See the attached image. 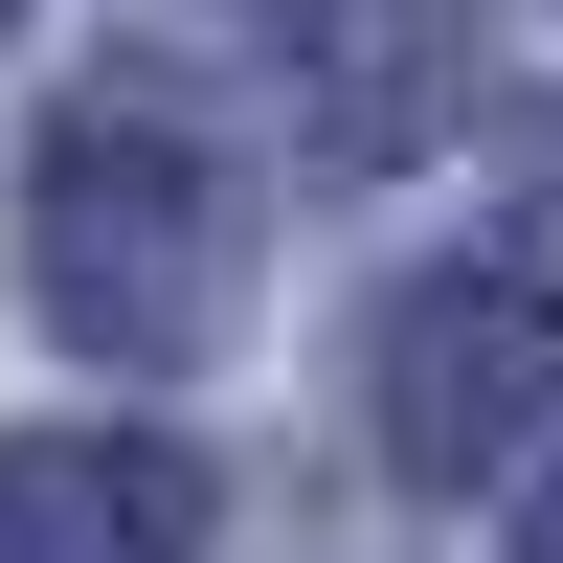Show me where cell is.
Returning a JSON list of instances; mask_svg holds the SVG:
<instances>
[{"label": "cell", "instance_id": "1", "mask_svg": "<svg viewBox=\"0 0 563 563\" xmlns=\"http://www.w3.org/2000/svg\"><path fill=\"white\" fill-rule=\"evenodd\" d=\"M225 249H249V203H225V158L158 90H68V113H45L23 271H45V316H68L90 361H203L225 339Z\"/></svg>", "mask_w": 563, "mask_h": 563}, {"label": "cell", "instance_id": "2", "mask_svg": "<svg viewBox=\"0 0 563 563\" xmlns=\"http://www.w3.org/2000/svg\"><path fill=\"white\" fill-rule=\"evenodd\" d=\"M541 406H563V271H429V294L384 316V451L429 496H474V474H519L541 451Z\"/></svg>", "mask_w": 563, "mask_h": 563}, {"label": "cell", "instance_id": "3", "mask_svg": "<svg viewBox=\"0 0 563 563\" xmlns=\"http://www.w3.org/2000/svg\"><path fill=\"white\" fill-rule=\"evenodd\" d=\"M271 45H294L316 158H429L474 113V0H271Z\"/></svg>", "mask_w": 563, "mask_h": 563}, {"label": "cell", "instance_id": "4", "mask_svg": "<svg viewBox=\"0 0 563 563\" xmlns=\"http://www.w3.org/2000/svg\"><path fill=\"white\" fill-rule=\"evenodd\" d=\"M0 563H203V474L158 429H23L0 451Z\"/></svg>", "mask_w": 563, "mask_h": 563}, {"label": "cell", "instance_id": "5", "mask_svg": "<svg viewBox=\"0 0 563 563\" xmlns=\"http://www.w3.org/2000/svg\"><path fill=\"white\" fill-rule=\"evenodd\" d=\"M541 563H563V496H541Z\"/></svg>", "mask_w": 563, "mask_h": 563}]
</instances>
